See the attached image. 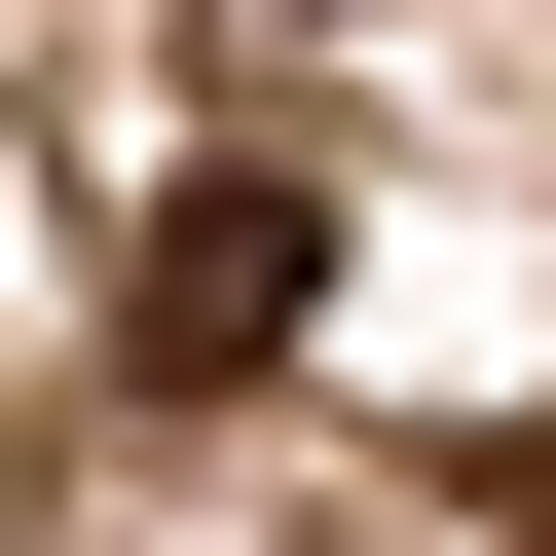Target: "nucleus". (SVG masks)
I'll return each instance as SVG.
<instances>
[{"label":"nucleus","mask_w":556,"mask_h":556,"mask_svg":"<svg viewBox=\"0 0 556 556\" xmlns=\"http://www.w3.org/2000/svg\"><path fill=\"white\" fill-rule=\"evenodd\" d=\"M298 334H334V186L298 149H186L149 186V371H298Z\"/></svg>","instance_id":"obj_1"}]
</instances>
